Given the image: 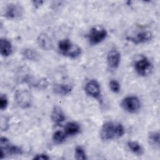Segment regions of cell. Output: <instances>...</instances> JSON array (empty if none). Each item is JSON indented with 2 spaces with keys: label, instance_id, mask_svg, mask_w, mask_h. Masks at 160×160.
<instances>
[{
  "label": "cell",
  "instance_id": "obj_1",
  "mask_svg": "<svg viewBox=\"0 0 160 160\" xmlns=\"http://www.w3.org/2000/svg\"><path fill=\"white\" fill-rule=\"evenodd\" d=\"M124 132V128L121 123L107 121L101 127L100 136L102 140L108 141L122 137Z\"/></svg>",
  "mask_w": 160,
  "mask_h": 160
},
{
  "label": "cell",
  "instance_id": "obj_2",
  "mask_svg": "<svg viewBox=\"0 0 160 160\" xmlns=\"http://www.w3.org/2000/svg\"><path fill=\"white\" fill-rule=\"evenodd\" d=\"M58 48L60 54L72 59L78 58L82 52L79 46L72 43L68 39L61 40L58 42Z\"/></svg>",
  "mask_w": 160,
  "mask_h": 160
},
{
  "label": "cell",
  "instance_id": "obj_3",
  "mask_svg": "<svg viewBox=\"0 0 160 160\" xmlns=\"http://www.w3.org/2000/svg\"><path fill=\"white\" fill-rule=\"evenodd\" d=\"M1 144V155L0 158L9 156L20 155L22 154V149L21 147L10 143L8 139L5 137H1L0 140Z\"/></svg>",
  "mask_w": 160,
  "mask_h": 160
},
{
  "label": "cell",
  "instance_id": "obj_4",
  "mask_svg": "<svg viewBox=\"0 0 160 160\" xmlns=\"http://www.w3.org/2000/svg\"><path fill=\"white\" fill-rule=\"evenodd\" d=\"M134 69L138 74L141 76L148 75L152 69V65L146 56H141L134 62Z\"/></svg>",
  "mask_w": 160,
  "mask_h": 160
},
{
  "label": "cell",
  "instance_id": "obj_5",
  "mask_svg": "<svg viewBox=\"0 0 160 160\" xmlns=\"http://www.w3.org/2000/svg\"><path fill=\"white\" fill-rule=\"evenodd\" d=\"M107 36L108 32L104 28L94 27L89 31L88 34V38L91 45H96L104 41Z\"/></svg>",
  "mask_w": 160,
  "mask_h": 160
},
{
  "label": "cell",
  "instance_id": "obj_6",
  "mask_svg": "<svg viewBox=\"0 0 160 160\" xmlns=\"http://www.w3.org/2000/svg\"><path fill=\"white\" fill-rule=\"evenodd\" d=\"M121 105L124 111L129 113H136L141 108V102L139 98L135 96L124 98L121 101Z\"/></svg>",
  "mask_w": 160,
  "mask_h": 160
},
{
  "label": "cell",
  "instance_id": "obj_7",
  "mask_svg": "<svg viewBox=\"0 0 160 160\" xmlns=\"http://www.w3.org/2000/svg\"><path fill=\"white\" fill-rule=\"evenodd\" d=\"M15 99L18 105L22 108H28L32 104L31 94L26 90L17 91Z\"/></svg>",
  "mask_w": 160,
  "mask_h": 160
},
{
  "label": "cell",
  "instance_id": "obj_8",
  "mask_svg": "<svg viewBox=\"0 0 160 160\" xmlns=\"http://www.w3.org/2000/svg\"><path fill=\"white\" fill-rule=\"evenodd\" d=\"M23 9L21 6L18 4L11 3L8 4L5 9L4 15L6 18L15 19L22 16Z\"/></svg>",
  "mask_w": 160,
  "mask_h": 160
},
{
  "label": "cell",
  "instance_id": "obj_9",
  "mask_svg": "<svg viewBox=\"0 0 160 160\" xmlns=\"http://www.w3.org/2000/svg\"><path fill=\"white\" fill-rule=\"evenodd\" d=\"M152 38V34L149 31H141L136 34L135 36H128L126 39L134 44H143L151 41Z\"/></svg>",
  "mask_w": 160,
  "mask_h": 160
},
{
  "label": "cell",
  "instance_id": "obj_10",
  "mask_svg": "<svg viewBox=\"0 0 160 160\" xmlns=\"http://www.w3.org/2000/svg\"><path fill=\"white\" fill-rule=\"evenodd\" d=\"M85 91L91 97L99 99L101 96V88L99 82L96 79H91L85 86Z\"/></svg>",
  "mask_w": 160,
  "mask_h": 160
},
{
  "label": "cell",
  "instance_id": "obj_11",
  "mask_svg": "<svg viewBox=\"0 0 160 160\" xmlns=\"http://www.w3.org/2000/svg\"><path fill=\"white\" fill-rule=\"evenodd\" d=\"M121 61V54L117 50L110 51L107 55V63L111 69L118 68Z\"/></svg>",
  "mask_w": 160,
  "mask_h": 160
},
{
  "label": "cell",
  "instance_id": "obj_12",
  "mask_svg": "<svg viewBox=\"0 0 160 160\" xmlns=\"http://www.w3.org/2000/svg\"><path fill=\"white\" fill-rule=\"evenodd\" d=\"M51 118L54 124L58 126L61 125L66 119L65 114L63 111L60 107L58 106H56L53 108L52 111L51 112Z\"/></svg>",
  "mask_w": 160,
  "mask_h": 160
},
{
  "label": "cell",
  "instance_id": "obj_13",
  "mask_svg": "<svg viewBox=\"0 0 160 160\" xmlns=\"http://www.w3.org/2000/svg\"><path fill=\"white\" fill-rule=\"evenodd\" d=\"M12 51V44L11 42L5 38H1L0 40V52L1 54L4 57L9 56Z\"/></svg>",
  "mask_w": 160,
  "mask_h": 160
},
{
  "label": "cell",
  "instance_id": "obj_14",
  "mask_svg": "<svg viewBox=\"0 0 160 160\" xmlns=\"http://www.w3.org/2000/svg\"><path fill=\"white\" fill-rule=\"evenodd\" d=\"M72 89L71 86L66 84H55L52 88L54 93L61 96L69 94L72 91Z\"/></svg>",
  "mask_w": 160,
  "mask_h": 160
},
{
  "label": "cell",
  "instance_id": "obj_15",
  "mask_svg": "<svg viewBox=\"0 0 160 160\" xmlns=\"http://www.w3.org/2000/svg\"><path fill=\"white\" fill-rule=\"evenodd\" d=\"M81 128L76 122H69L64 128V132L68 136H74L80 132Z\"/></svg>",
  "mask_w": 160,
  "mask_h": 160
},
{
  "label": "cell",
  "instance_id": "obj_16",
  "mask_svg": "<svg viewBox=\"0 0 160 160\" xmlns=\"http://www.w3.org/2000/svg\"><path fill=\"white\" fill-rule=\"evenodd\" d=\"M37 41L39 46L44 50L50 49L52 46L51 40L46 34H39Z\"/></svg>",
  "mask_w": 160,
  "mask_h": 160
},
{
  "label": "cell",
  "instance_id": "obj_17",
  "mask_svg": "<svg viewBox=\"0 0 160 160\" xmlns=\"http://www.w3.org/2000/svg\"><path fill=\"white\" fill-rule=\"evenodd\" d=\"M21 54L22 56L29 61H37L39 59V53L34 49L32 48H25L24 49Z\"/></svg>",
  "mask_w": 160,
  "mask_h": 160
},
{
  "label": "cell",
  "instance_id": "obj_18",
  "mask_svg": "<svg viewBox=\"0 0 160 160\" xmlns=\"http://www.w3.org/2000/svg\"><path fill=\"white\" fill-rule=\"evenodd\" d=\"M148 142L154 148H159V131H151L148 134Z\"/></svg>",
  "mask_w": 160,
  "mask_h": 160
},
{
  "label": "cell",
  "instance_id": "obj_19",
  "mask_svg": "<svg viewBox=\"0 0 160 160\" xmlns=\"http://www.w3.org/2000/svg\"><path fill=\"white\" fill-rule=\"evenodd\" d=\"M127 146L130 151L134 154L138 156L142 154L143 148L139 142L134 141H129L127 142Z\"/></svg>",
  "mask_w": 160,
  "mask_h": 160
},
{
  "label": "cell",
  "instance_id": "obj_20",
  "mask_svg": "<svg viewBox=\"0 0 160 160\" xmlns=\"http://www.w3.org/2000/svg\"><path fill=\"white\" fill-rule=\"evenodd\" d=\"M67 135L66 133L61 131H57L54 132L52 135V140L56 144H62L66 140Z\"/></svg>",
  "mask_w": 160,
  "mask_h": 160
},
{
  "label": "cell",
  "instance_id": "obj_21",
  "mask_svg": "<svg viewBox=\"0 0 160 160\" xmlns=\"http://www.w3.org/2000/svg\"><path fill=\"white\" fill-rule=\"evenodd\" d=\"M75 158L78 160L87 159V155L81 146H77L75 149Z\"/></svg>",
  "mask_w": 160,
  "mask_h": 160
},
{
  "label": "cell",
  "instance_id": "obj_22",
  "mask_svg": "<svg viewBox=\"0 0 160 160\" xmlns=\"http://www.w3.org/2000/svg\"><path fill=\"white\" fill-rule=\"evenodd\" d=\"M109 87L111 90L114 93H118L120 91V84L116 80H111L109 82Z\"/></svg>",
  "mask_w": 160,
  "mask_h": 160
},
{
  "label": "cell",
  "instance_id": "obj_23",
  "mask_svg": "<svg viewBox=\"0 0 160 160\" xmlns=\"http://www.w3.org/2000/svg\"><path fill=\"white\" fill-rule=\"evenodd\" d=\"M8 104V99L5 94H1L0 96V109L4 111L6 109Z\"/></svg>",
  "mask_w": 160,
  "mask_h": 160
},
{
  "label": "cell",
  "instance_id": "obj_24",
  "mask_svg": "<svg viewBox=\"0 0 160 160\" xmlns=\"http://www.w3.org/2000/svg\"><path fill=\"white\" fill-rule=\"evenodd\" d=\"M50 158L46 154L41 153L38 154L33 158V159H37V160H48Z\"/></svg>",
  "mask_w": 160,
  "mask_h": 160
},
{
  "label": "cell",
  "instance_id": "obj_25",
  "mask_svg": "<svg viewBox=\"0 0 160 160\" xmlns=\"http://www.w3.org/2000/svg\"><path fill=\"white\" fill-rule=\"evenodd\" d=\"M32 3H33V5L34 6V7L38 8L43 3V1H32Z\"/></svg>",
  "mask_w": 160,
  "mask_h": 160
}]
</instances>
